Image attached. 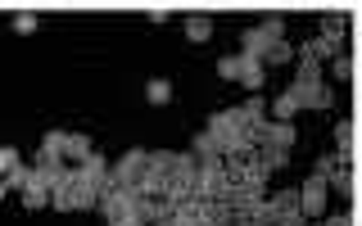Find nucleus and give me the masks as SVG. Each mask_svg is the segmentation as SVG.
Segmentation results:
<instances>
[{
  "label": "nucleus",
  "mask_w": 362,
  "mask_h": 226,
  "mask_svg": "<svg viewBox=\"0 0 362 226\" xmlns=\"http://www.w3.org/2000/svg\"><path fill=\"white\" fill-rule=\"evenodd\" d=\"M276 41H286V23H281V18H263L258 28H249L245 37H240V54H245V59H258V64H263V54H267Z\"/></svg>",
  "instance_id": "f257e3e1"
},
{
  "label": "nucleus",
  "mask_w": 362,
  "mask_h": 226,
  "mask_svg": "<svg viewBox=\"0 0 362 226\" xmlns=\"http://www.w3.org/2000/svg\"><path fill=\"white\" fill-rule=\"evenodd\" d=\"M109 172H113V186L136 190V186L145 181V172H150V154H145V150H127V154L118 158V163L109 167Z\"/></svg>",
  "instance_id": "f03ea898"
},
{
  "label": "nucleus",
  "mask_w": 362,
  "mask_h": 226,
  "mask_svg": "<svg viewBox=\"0 0 362 226\" xmlns=\"http://www.w3.org/2000/svg\"><path fill=\"white\" fill-rule=\"evenodd\" d=\"M326 195H331V186L322 177H308L299 186V213L303 218H326Z\"/></svg>",
  "instance_id": "7ed1b4c3"
},
{
  "label": "nucleus",
  "mask_w": 362,
  "mask_h": 226,
  "mask_svg": "<svg viewBox=\"0 0 362 226\" xmlns=\"http://www.w3.org/2000/svg\"><path fill=\"white\" fill-rule=\"evenodd\" d=\"M132 199H136V190H122V186H118V190H109V195H100L95 208L105 213L109 226H118L122 218H132Z\"/></svg>",
  "instance_id": "20e7f679"
},
{
  "label": "nucleus",
  "mask_w": 362,
  "mask_h": 226,
  "mask_svg": "<svg viewBox=\"0 0 362 226\" xmlns=\"http://www.w3.org/2000/svg\"><path fill=\"white\" fill-rule=\"evenodd\" d=\"M294 141H299V136H294V122H267L263 127V136H258V150H294Z\"/></svg>",
  "instance_id": "39448f33"
},
{
  "label": "nucleus",
  "mask_w": 362,
  "mask_h": 226,
  "mask_svg": "<svg viewBox=\"0 0 362 226\" xmlns=\"http://www.w3.org/2000/svg\"><path fill=\"white\" fill-rule=\"evenodd\" d=\"M335 54H339V45L326 41V37H317L308 45H294V59H308V64H326V59H335Z\"/></svg>",
  "instance_id": "423d86ee"
},
{
  "label": "nucleus",
  "mask_w": 362,
  "mask_h": 226,
  "mask_svg": "<svg viewBox=\"0 0 362 226\" xmlns=\"http://www.w3.org/2000/svg\"><path fill=\"white\" fill-rule=\"evenodd\" d=\"M235 82H240L249 95H258V90H263V82H267V68L258 64V59H245V54H240V73H235Z\"/></svg>",
  "instance_id": "0eeeda50"
},
{
  "label": "nucleus",
  "mask_w": 362,
  "mask_h": 226,
  "mask_svg": "<svg viewBox=\"0 0 362 226\" xmlns=\"http://www.w3.org/2000/svg\"><path fill=\"white\" fill-rule=\"evenodd\" d=\"M64 195H68V213H77V208H95V186H86V181H68L64 186Z\"/></svg>",
  "instance_id": "6e6552de"
},
{
  "label": "nucleus",
  "mask_w": 362,
  "mask_h": 226,
  "mask_svg": "<svg viewBox=\"0 0 362 226\" xmlns=\"http://www.w3.org/2000/svg\"><path fill=\"white\" fill-rule=\"evenodd\" d=\"M86 154H90V141H86V136H82V131H64V154H59V158H68V163L77 167Z\"/></svg>",
  "instance_id": "1a4fd4ad"
},
{
  "label": "nucleus",
  "mask_w": 362,
  "mask_h": 226,
  "mask_svg": "<svg viewBox=\"0 0 362 226\" xmlns=\"http://www.w3.org/2000/svg\"><path fill=\"white\" fill-rule=\"evenodd\" d=\"M267 208L276 213V218H281V213H299V190H276V195H267ZM272 226H276V222H272Z\"/></svg>",
  "instance_id": "9d476101"
},
{
  "label": "nucleus",
  "mask_w": 362,
  "mask_h": 226,
  "mask_svg": "<svg viewBox=\"0 0 362 226\" xmlns=\"http://www.w3.org/2000/svg\"><path fill=\"white\" fill-rule=\"evenodd\" d=\"M45 203H50V190H45L37 181V172H32V181L23 186V208H45Z\"/></svg>",
  "instance_id": "9b49d317"
},
{
  "label": "nucleus",
  "mask_w": 362,
  "mask_h": 226,
  "mask_svg": "<svg viewBox=\"0 0 362 226\" xmlns=\"http://www.w3.org/2000/svg\"><path fill=\"white\" fill-rule=\"evenodd\" d=\"M181 32H186L190 41H209V37H213V18H204V14H190L186 23H181Z\"/></svg>",
  "instance_id": "f8f14e48"
},
{
  "label": "nucleus",
  "mask_w": 362,
  "mask_h": 226,
  "mask_svg": "<svg viewBox=\"0 0 362 226\" xmlns=\"http://www.w3.org/2000/svg\"><path fill=\"white\" fill-rule=\"evenodd\" d=\"M294 82H299V86H322V82H326V68L299 59V73H294Z\"/></svg>",
  "instance_id": "ddd939ff"
},
{
  "label": "nucleus",
  "mask_w": 362,
  "mask_h": 226,
  "mask_svg": "<svg viewBox=\"0 0 362 226\" xmlns=\"http://www.w3.org/2000/svg\"><path fill=\"white\" fill-rule=\"evenodd\" d=\"M145 100H150V105H168V100H173V82L150 77V82H145Z\"/></svg>",
  "instance_id": "4468645a"
},
{
  "label": "nucleus",
  "mask_w": 362,
  "mask_h": 226,
  "mask_svg": "<svg viewBox=\"0 0 362 226\" xmlns=\"http://www.w3.org/2000/svg\"><path fill=\"white\" fill-rule=\"evenodd\" d=\"M344 163H349L344 154H322V158H317V167H313V177L331 181V177H335V172H339V167H344Z\"/></svg>",
  "instance_id": "2eb2a0df"
},
{
  "label": "nucleus",
  "mask_w": 362,
  "mask_h": 226,
  "mask_svg": "<svg viewBox=\"0 0 362 226\" xmlns=\"http://www.w3.org/2000/svg\"><path fill=\"white\" fill-rule=\"evenodd\" d=\"M190 154H195V163H199V158H222V154H218V141H213L209 131H199V136H195V145H190Z\"/></svg>",
  "instance_id": "dca6fc26"
},
{
  "label": "nucleus",
  "mask_w": 362,
  "mask_h": 226,
  "mask_svg": "<svg viewBox=\"0 0 362 226\" xmlns=\"http://www.w3.org/2000/svg\"><path fill=\"white\" fill-rule=\"evenodd\" d=\"M0 181H5V190H23V186L32 181V167H28V163H18V167H9V172L0 177Z\"/></svg>",
  "instance_id": "f3484780"
},
{
  "label": "nucleus",
  "mask_w": 362,
  "mask_h": 226,
  "mask_svg": "<svg viewBox=\"0 0 362 226\" xmlns=\"http://www.w3.org/2000/svg\"><path fill=\"white\" fill-rule=\"evenodd\" d=\"M344 28H349V18H344V14H331V18L322 23V37L339 45V37H344Z\"/></svg>",
  "instance_id": "a211bd4d"
},
{
  "label": "nucleus",
  "mask_w": 362,
  "mask_h": 226,
  "mask_svg": "<svg viewBox=\"0 0 362 226\" xmlns=\"http://www.w3.org/2000/svg\"><path fill=\"white\" fill-rule=\"evenodd\" d=\"M290 59H294V45H290V41H276V45L263 54V68H267V64H290Z\"/></svg>",
  "instance_id": "6ab92c4d"
},
{
  "label": "nucleus",
  "mask_w": 362,
  "mask_h": 226,
  "mask_svg": "<svg viewBox=\"0 0 362 226\" xmlns=\"http://www.w3.org/2000/svg\"><path fill=\"white\" fill-rule=\"evenodd\" d=\"M240 118H245V122H258V118H267V105H263V95H249L245 105H240Z\"/></svg>",
  "instance_id": "aec40b11"
},
{
  "label": "nucleus",
  "mask_w": 362,
  "mask_h": 226,
  "mask_svg": "<svg viewBox=\"0 0 362 226\" xmlns=\"http://www.w3.org/2000/svg\"><path fill=\"white\" fill-rule=\"evenodd\" d=\"M326 186H331V195H354V172H349V167H339Z\"/></svg>",
  "instance_id": "412c9836"
},
{
  "label": "nucleus",
  "mask_w": 362,
  "mask_h": 226,
  "mask_svg": "<svg viewBox=\"0 0 362 226\" xmlns=\"http://www.w3.org/2000/svg\"><path fill=\"white\" fill-rule=\"evenodd\" d=\"M335 145H339V154H354V127H349V122H339V127H335Z\"/></svg>",
  "instance_id": "4be33fe9"
},
{
  "label": "nucleus",
  "mask_w": 362,
  "mask_h": 226,
  "mask_svg": "<svg viewBox=\"0 0 362 226\" xmlns=\"http://www.w3.org/2000/svg\"><path fill=\"white\" fill-rule=\"evenodd\" d=\"M331 73L339 77V82H349V77H354V59H349V54H344V50H339V54H335V59H331Z\"/></svg>",
  "instance_id": "5701e85b"
},
{
  "label": "nucleus",
  "mask_w": 362,
  "mask_h": 226,
  "mask_svg": "<svg viewBox=\"0 0 362 226\" xmlns=\"http://www.w3.org/2000/svg\"><path fill=\"white\" fill-rule=\"evenodd\" d=\"M235 73H240V54H226V59H218V77L235 82Z\"/></svg>",
  "instance_id": "b1692460"
},
{
  "label": "nucleus",
  "mask_w": 362,
  "mask_h": 226,
  "mask_svg": "<svg viewBox=\"0 0 362 226\" xmlns=\"http://www.w3.org/2000/svg\"><path fill=\"white\" fill-rule=\"evenodd\" d=\"M41 154L59 158V154H64V131H50V136H45V141H41Z\"/></svg>",
  "instance_id": "393cba45"
},
{
  "label": "nucleus",
  "mask_w": 362,
  "mask_h": 226,
  "mask_svg": "<svg viewBox=\"0 0 362 226\" xmlns=\"http://www.w3.org/2000/svg\"><path fill=\"white\" fill-rule=\"evenodd\" d=\"M313 226H354L349 213H331V218H313Z\"/></svg>",
  "instance_id": "a878e982"
},
{
  "label": "nucleus",
  "mask_w": 362,
  "mask_h": 226,
  "mask_svg": "<svg viewBox=\"0 0 362 226\" xmlns=\"http://www.w3.org/2000/svg\"><path fill=\"white\" fill-rule=\"evenodd\" d=\"M9 167H18V150H9V145H5V150H0V177H5Z\"/></svg>",
  "instance_id": "bb28decb"
},
{
  "label": "nucleus",
  "mask_w": 362,
  "mask_h": 226,
  "mask_svg": "<svg viewBox=\"0 0 362 226\" xmlns=\"http://www.w3.org/2000/svg\"><path fill=\"white\" fill-rule=\"evenodd\" d=\"M14 32H37V14H18L14 18Z\"/></svg>",
  "instance_id": "cd10ccee"
},
{
  "label": "nucleus",
  "mask_w": 362,
  "mask_h": 226,
  "mask_svg": "<svg viewBox=\"0 0 362 226\" xmlns=\"http://www.w3.org/2000/svg\"><path fill=\"white\" fill-rule=\"evenodd\" d=\"M276 226H308V218H303V213H281Z\"/></svg>",
  "instance_id": "c85d7f7f"
},
{
  "label": "nucleus",
  "mask_w": 362,
  "mask_h": 226,
  "mask_svg": "<svg viewBox=\"0 0 362 226\" xmlns=\"http://www.w3.org/2000/svg\"><path fill=\"white\" fill-rule=\"evenodd\" d=\"M118 226H145V222H136V218H122V222H118Z\"/></svg>",
  "instance_id": "c756f323"
},
{
  "label": "nucleus",
  "mask_w": 362,
  "mask_h": 226,
  "mask_svg": "<svg viewBox=\"0 0 362 226\" xmlns=\"http://www.w3.org/2000/svg\"><path fill=\"white\" fill-rule=\"evenodd\" d=\"M0 199H5V181H0Z\"/></svg>",
  "instance_id": "7c9ffc66"
},
{
  "label": "nucleus",
  "mask_w": 362,
  "mask_h": 226,
  "mask_svg": "<svg viewBox=\"0 0 362 226\" xmlns=\"http://www.w3.org/2000/svg\"><path fill=\"white\" fill-rule=\"evenodd\" d=\"M150 226H168V222H150Z\"/></svg>",
  "instance_id": "2f4dec72"
}]
</instances>
